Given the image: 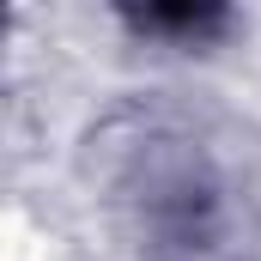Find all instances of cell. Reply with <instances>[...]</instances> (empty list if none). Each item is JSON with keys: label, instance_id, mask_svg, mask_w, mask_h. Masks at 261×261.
<instances>
[{"label": "cell", "instance_id": "6da1fadb", "mask_svg": "<svg viewBox=\"0 0 261 261\" xmlns=\"http://www.w3.org/2000/svg\"><path fill=\"white\" fill-rule=\"evenodd\" d=\"M116 6L140 31H158V37H200L225 12V0H116Z\"/></svg>", "mask_w": 261, "mask_h": 261}]
</instances>
